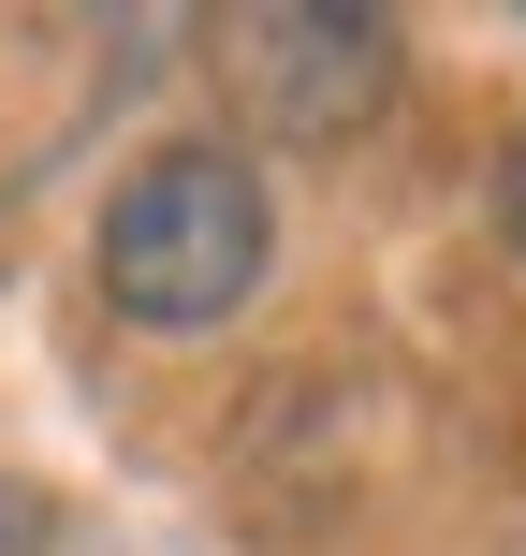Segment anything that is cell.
I'll use <instances>...</instances> for the list:
<instances>
[{
  "mask_svg": "<svg viewBox=\"0 0 526 556\" xmlns=\"http://www.w3.org/2000/svg\"><path fill=\"white\" fill-rule=\"evenodd\" d=\"M278 264V205L249 176V147L176 132L103 191V307L146 337H220Z\"/></svg>",
  "mask_w": 526,
  "mask_h": 556,
  "instance_id": "1",
  "label": "cell"
},
{
  "mask_svg": "<svg viewBox=\"0 0 526 556\" xmlns=\"http://www.w3.org/2000/svg\"><path fill=\"white\" fill-rule=\"evenodd\" d=\"M395 15H351V0H264V15H220V74L249 103L264 147H351L365 117L395 103Z\"/></svg>",
  "mask_w": 526,
  "mask_h": 556,
  "instance_id": "2",
  "label": "cell"
},
{
  "mask_svg": "<svg viewBox=\"0 0 526 556\" xmlns=\"http://www.w3.org/2000/svg\"><path fill=\"white\" fill-rule=\"evenodd\" d=\"M498 235L526 250V132H512V162H498Z\"/></svg>",
  "mask_w": 526,
  "mask_h": 556,
  "instance_id": "3",
  "label": "cell"
}]
</instances>
